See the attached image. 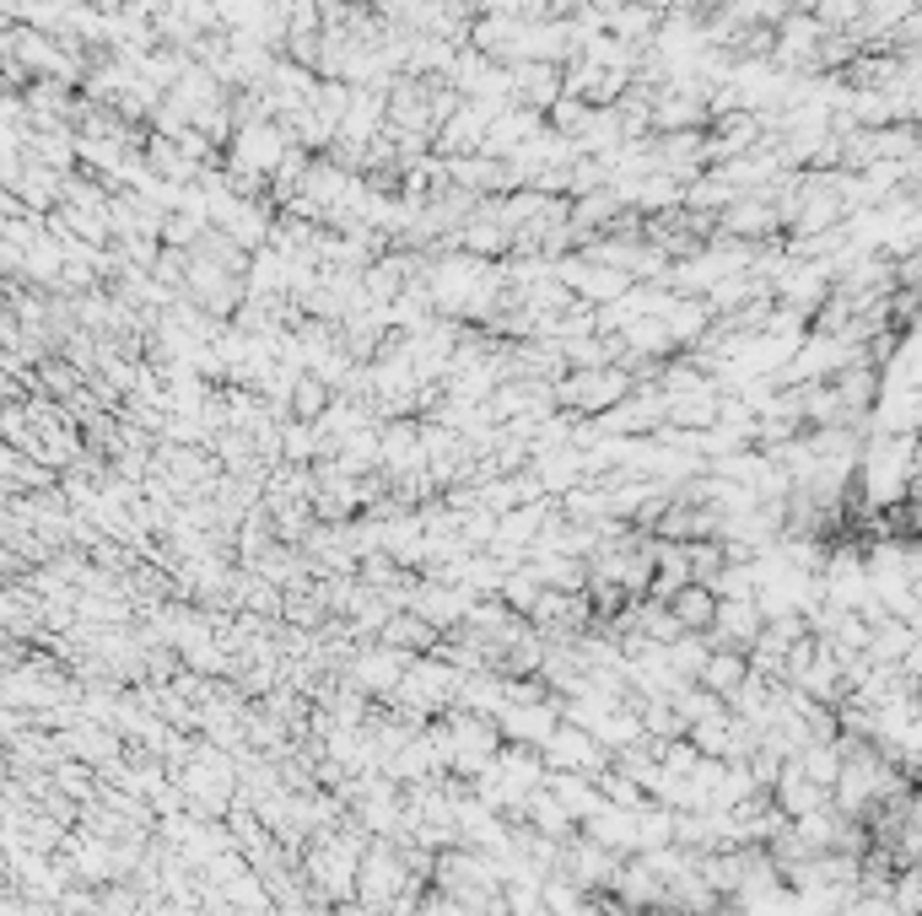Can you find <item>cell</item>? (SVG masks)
Masks as SVG:
<instances>
[{
    "mask_svg": "<svg viewBox=\"0 0 922 916\" xmlns=\"http://www.w3.org/2000/svg\"><path fill=\"white\" fill-rule=\"evenodd\" d=\"M551 760L562 766V771H577V776H594V771H604V749H599V739L588 734V728H577V723H562L556 734H551Z\"/></svg>",
    "mask_w": 922,
    "mask_h": 916,
    "instance_id": "cell-1",
    "label": "cell"
},
{
    "mask_svg": "<svg viewBox=\"0 0 922 916\" xmlns=\"http://www.w3.org/2000/svg\"><path fill=\"white\" fill-rule=\"evenodd\" d=\"M745 669H750L745 653H728V647H723V653H712V658H707V669H702L696 685L712 690V696H723V701H734V696L745 690Z\"/></svg>",
    "mask_w": 922,
    "mask_h": 916,
    "instance_id": "cell-2",
    "label": "cell"
},
{
    "mask_svg": "<svg viewBox=\"0 0 922 916\" xmlns=\"http://www.w3.org/2000/svg\"><path fill=\"white\" fill-rule=\"evenodd\" d=\"M670 609L680 615L685 631H712V620H717V594L702 588V583H691V588H680L670 599Z\"/></svg>",
    "mask_w": 922,
    "mask_h": 916,
    "instance_id": "cell-3",
    "label": "cell"
},
{
    "mask_svg": "<svg viewBox=\"0 0 922 916\" xmlns=\"http://www.w3.org/2000/svg\"><path fill=\"white\" fill-rule=\"evenodd\" d=\"M502 728H507V734H513V739L551 744V734H556V728H562V723H556V711H551V706H513V711H507V723H502Z\"/></svg>",
    "mask_w": 922,
    "mask_h": 916,
    "instance_id": "cell-4",
    "label": "cell"
},
{
    "mask_svg": "<svg viewBox=\"0 0 922 916\" xmlns=\"http://www.w3.org/2000/svg\"><path fill=\"white\" fill-rule=\"evenodd\" d=\"M405 658H394V653H373V658H361L356 664V685L361 690H399L405 685Z\"/></svg>",
    "mask_w": 922,
    "mask_h": 916,
    "instance_id": "cell-5",
    "label": "cell"
},
{
    "mask_svg": "<svg viewBox=\"0 0 922 916\" xmlns=\"http://www.w3.org/2000/svg\"><path fill=\"white\" fill-rule=\"evenodd\" d=\"M621 394H626V378H621V372H609V378H583V384L562 388V399H572V405H588V410H599V405L621 399Z\"/></svg>",
    "mask_w": 922,
    "mask_h": 916,
    "instance_id": "cell-6",
    "label": "cell"
},
{
    "mask_svg": "<svg viewBox=\"0 0 922 916\" xmlns=\"http://www.w3.org/2000/svg\"><path fill=\"white\" fill-rule=\"evenodd\" d=\"M539 524H545V507H539V501H529L524 512H513V518H507V524L497 529V545H513V539L524 545V539H529V534L539 529Z\"/></svg>",
    "mask_w": 922,
    "mask_h": 916,
    "instance_id": "cell-7",
    "label": "cell"
},
{
    "mask_svg": "<svg viewBox=\"0 0 922 916\" xmlns=\"http://www.w3.org/2000/svg\"><path fill=\"white\" fill-rule=\"evenodd\" d=\"M389 641H399V647H426L432 636H426L422 620H394V626H389Z\"/></svg>",
    "mask_w": 922,
    "mask_h": 916,
    "instance_id": "cell-8",
    "label": "cell"
}]
</instances>
